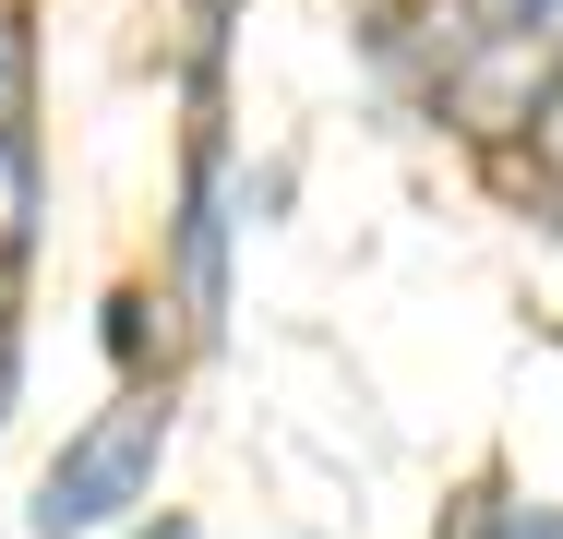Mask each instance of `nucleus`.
<instances>
[{
	"label": "nucleus",
	"mask_w": 563,
	"mask_h": 539,
	"mask_svg": "<svg viewBox=\"0 0 563 539\" xmlns=\"http://www.w3.org/2000/svg\"><path fill=\"white\" fill-rule=\"evenodd\" d=\"M156 455H168V408L156 396H120L109 420H85L60 443L48 492H36V539H97L109 516H132L144 480H156Z\"/></svg>",
	"instance_id": "obj_1"
},
{
	"label": "nucleus",
	"mask_w": 563,
	"mask_h": 539,
	"mask_svg": "<svg viewBox=\"0 0 563 539\" xmlns=\"http://www.w3.org/2000/svg\"><path fill=\"white\" fill-rule=\"evenodd\" d=\"M36 252V156H24V132H0V276Z\"/></svg>",
	"instance_id": "obj_2"
},
{
	"label": "nucleus",
	"mask_w": 563,
	"mask_h": 539,
	"mask_svg": "<svg viewBox=\"0 0 563 539\" xmlns=\"http://www.w3.org/2000/svg\"><path fill=\"white\" fill-rule=\"evenodd\" d=\"M504 36L540 61V97H552V85H563V0H516V24H504Z\"/></svg>",
	"instance_id": "obj_3"
},
{
	"label": "nucleus",
	"mask_w": 563,
	"mask_h": 539,
	"mask_svg": "<svg viewBox=\"0 0 563 539\" xmlns=\"http://www.w3.org/2000/svg\"><path fill=\"white\" fill-rule=\"evenodd\" d=\"M24 85H36V73H24V24L0 12V132H24Z\"/></svg>",
	"instance_id": "obj_4"
},
{
	"label": "nucleus",
	"mask_w": 563,
	"mask_h": 539,
	"mask_svg": "<svg viewBox=\"0 0 563 539\" xmlns=\"http://www.w3.org/2000/svg\"><path fill=\"white\" fill-rule=\"evenodd\" d=\"M528 156H540V180L563 193V85H552L540 108H528Z\"/></svg>",
	"instance_id": "obj_5"
},
{
	"label": "nucleus",
	"mask_w": 563,
	"mask_h": 539,
	"mask_svg": "<svg viewBox=\"0 0 563 539\" xmlns=\"http://www.w3.org/2000/svg\"><path fill=\"white\" fill-rule=\"evenodd\" d=\"M0 408H12V336H0Z\"/></svg>",
	"instance_id": "obj_6"
}]
</instances>
